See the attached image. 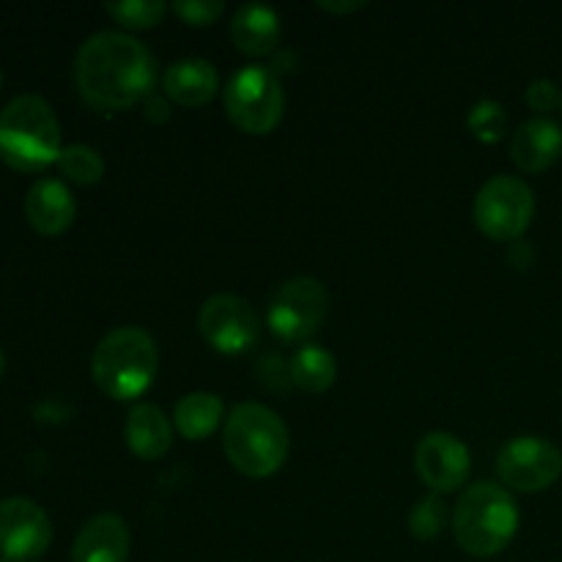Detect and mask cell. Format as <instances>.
<instances>
[{
  "mask_svg": "<svg viewBox=\"0 0 562 562\" xmlns=\"http://www.w3.org/2000/svg\"><path fill=\"white\" fill-rule=\"evenodd\" d=\"M448 505H445L437 494H431V497L420 499V503L412 508L409 532L415 538H420V541H431V538L442 536V530L448 527Z\"/></svg>",
  "mask_w": 562,
  "mask_h": 562,
  "instance_id": "cb8c5ba5",
  "label": "cell"
},
{
  "mask_svg": "<svg viewBox=\"0 0 562 562\" xmlns=\"http://www.w3.org/2000/svg\"><path fill=\"white\" fill-rule=\"evenodd\" d=\"M223 420L225 406L214 393H187L173 409L176 431L184 439H192V442L212 437Z\"/></svg>",
  "mask_w": 562,
  "mask_h": 562,
  "instance_id": "d6986e66",
  "label": "cell"
},
{
  "mask_svg": "<svg viewBox=\"0 0 562 562\" xmlns=\"http://www.w3.org/2000/svg\"><path fill=\"white\" fill-rule=\"evenodd\" d=\"M415 470L434 494L459 492L472 470L467 445L448 431H431L417 442Z\"/></svg>",
  "mask_w": 562,
  "mask_h": 562,
  "instance_id": "7c38bea8",
  "label": "cell"
},
{
  "mask_svg": "<svg viewBox=\"0 0 562 562\" xmlns=\"http://www.w3.org/2000/svg\"><path fill=\"white\" fill-rule=\"evenodd\" d=\"M60 151V124L47 99L22 93L0 110V159L9 168L42 173Z\"/></svg>",
  "mask_w": 562,
  "mask_h": 562,
  "instance_id": "7a4b0ae2",
  "label": "cell"
},
{
  "mask_svg": "<svg viewBox=\"0 0 562 562\" xmlns=\"http://www.w3.org/2000/svg\"><path fill=\"white\" fill-rule=\"evenodd\" d=\"M0 562H9V560H3V558H0Z\"/></svg>",
  "mask_w": 562,
  "mask_h": 562,
  "instance_id": "4dcf8cb0",
  "label": "cell"
},
{
  "mask_svg": "<svg viewBox=\"0 0 562 562\" xmlns=\"http://www.w3.org/2000/svg\"><path fill=\"white\" fill-rule=\"evenodd\" d=\"M157 344L140 327H119L104 335L91 357L97 387L115 401L146 393L157 376Z\"/></svg>",
  "mask_w": 562,
  "mask_h": 562,
  "instance_id": "5b68a950",
  "label": "cell"
},
{
  "mask_svg": "<svg viewBox=\"0 0 562 562\" xmlns=\"http://www.w3.org/2000/svg\"><path fill=\"white\" fill-rule=\"evenodd\" d=\"M220 86L217 69L206 58H181L168 66L162 77L165 97L179 108H203Z\"/></svg>",
  "mask_w": 562,
  "mask_h": 562,
  "instance_id": "2e32d148",
  "label": "cell"
},
{
  "mask_svg": "<svg viewBox=\"0 0 562 562\" xmlns=\"http://www.w3.org/2000/svg\"><path fill=\"white\" fill-rule=\"evenodd\" d=\"M130 560V527L121 516L99 514L82 525L71 547V562H126Z\"/></svg>",
  "mask_w": 562,
  "mask_h": 562,
  "instance_id": "5bb4252c",
  "label": "cell"
},
{
  "mask_svg": "<svg viewBox=\"0 0 562 562\" xmlns=\"http://www.w3.org/2000/svg\"><path fill=\"white\" fill-rule=\"evenodd\" d=\"M318 9L329 11V14H355V11L366 9V3H322Z\"/></svg>",
  "mask_w": 562,
  "mask_h": 562,
  "instance_id": "83f0119b",
  "label": "cell"
},
{
  "mask_svg": "<svg viewBox=\"0 0 562 562\" xmlns=\"http://www.w3.org/2000/svg\"><path fill=\"white\" fill-rule=\"evenodd\" d=\"M327 289L316 278H294L280 285L269 305V329L289 344L305 340L322 327V322L327 318Z\"/></svg>",
  "mask_w": 562,
  "mask_h": 562,
  "instance_id": "9c48e42d",
  "label": "cell"
},
{
  "mask_svg": "<svg viewBox=\"0 0 562 562\" xmlns=\"http://www.w3.org/2000/svg\"><path fill=\"white\" fill-rule=\"evenodd\" d=\"M3 373H5V355L3 349H0V379H3Z\"/></svg>",
  "mask_w": 562,
  "mask_h": 562,
  "instance_id": "f1b7e54d",
  "label": "cell"
},
{
  "mask_svg": "<svg viewBox=\"0 0 562 562\" xmlns=\"http://www.w3.org/2000/svg\"><path fill=\"white\" fill-rule=\"evenodd\" d=\"M231 38L236 49L250 58H263L280 44V20L267 5H241L231 22Z\"/></svg>",
  "mask_w": 562,
  "mask_h": 562,
  "instance_id": "ac0fdd59",
  "label": "cell"
},
{
  "mask_svg": "<svg viewBox=\"0 0 562 562\" xmlns=\"http://www.w3.org/2000/svg\"><path fill=\"white\" fill-rule=\"evenodd\" d=\"M198 329L220 355H245L261 335V318L256 307L241 296L217 294L203 302L198 313Z\"/></svg>",
  "mask_w": 562,
  "mask_h": 562,
  "instance_id": "30bf717a",
  "label": "cell"
},
{
  "mask_svg": "<svg viewBox=\"0 0 562 562\" xmlns=\"http://www.w3.org/2000/svg\"><path fill=\"white\" fill-rule=\"evenodd\" d=\"M58 170L60 176L71 181V184L91 187L99 184L104 176V159L97 148L86 146V143H75V146H66L58 157Z\"/></svg>",
  "mask_w": 562,
  "mask_h": 562,
  "instance_id": "44dd1931",
  "label": "cell"
},
{
  "mask_svg": "<svg viewBox=\"0 0 562 562\" xmlns=\"http://www.w3.org/2000/svg\"><path fill=\"white\" fill-rule=\"evenodd\" d=\"M223 11L225 5L220 0H179V3H173V14L181 22H187V25L198 27H206L212 22H217Z\"/></svg>",
  "mask_w": 562,
  "mask_h": 562,
  "instance_id": "d4e9b609",
  "label": "cell"
},
{
  "mask_svg": "<svg viewBox=\"0 0 562 562\" xmlns=\"http://www.w3.org/2000/svg\"><path fill=\"white\" fill-rule=\"evenodd\" d=\"M562 154V130L552 119H530L514 132L510 157L525 173L552 168Z\"/></svg>",
  "mask_w": 562,
  "mask_h": 562,
  "instance_id": "9a60e30c",
  "label": "cell"
},
{
  "mask_svg": "<svg viewBox=\"0 0 562 562\" xmlns=\"http://www.w3.org/2000/svg\"><path fill=\"white\" fill-rule=\"evenodd\" d=\"M467 126H470V132L481 143H499L505 137V132H508V115H505V108L499 102L483 99V102H477L470 110Z\"/></svg>",
  "mask_w": 562,
  "mask_h": 562,
  "instance_id": "603a6c76",
  "label": "cell"
},
{
  "mask_svg": "<svg viewBox=\"0 0 562 562\" xmlns=\"http://www.w3.org/2000/svg\"><path fill=\"white\" fill-rule=\"evenodd\" d=\"M231 467L247 477H269L289 459V428L263 404H239L223 426Z\"/></svg>",
  "mask_w": 562,
  "mask_h": 562,
  "instance_id": "277c9868",
  "label": "cell"
},
{
  "mask_svg": "<svg viewBox=\"0 0 562 562\" xmlns=\"http://www.w3.org/2000/svg\"><path fill=\"white\" fill-rule=\"evenodd\" d=\"M536 195L530 184L516 176H494L477 190L472 220L492 241H516L530 228Z\"/></svg>",
  "mask_w": 562,
  "mask_h": 562,
  "instance_id": "52a82bcc",
  "label": "cell"
},
{
  "mask_svg": "<svg viewBox=\"0 0 562 562\" xmlns=\"http://www.w3.org/2000/svg\"><path fill=\"white\" fill-rule=\"evenodd\" d=\"M285 93L269 66H245L225 88V113L247 135H269L283 121Z\"/></svg>",
  "mask_w": 562,
  "mask_h": 562,
  "instance_id": "8992f818",
  "label": "cell"
},
{
  "mask_svg": "<svg viewBox=\"0 0 562 562\" xmlns=\"http://www.w3.org/2000/svg\"><path fill=\"white\" fill-rule=\"evenodd\" d=\"M146 119H151V121H165V119H168V104H165L162 99L148 97V102H146Z\"/></svg>",
  "mask_w": 562,
  "mask_h": 562,
  "instance_id": "4316f807",
  "label": "cell"
},
{
  "mask_svg": "<svg viewBox=\"0 0 562 562\" xmlns=\"http://www.w3.org/2000/svg\"><path fill=\"white\" fill-rule=\"evenodd\" d=\"M516 530L519 508L508 488L486 481L461 492L453 510V536L467 554L494 558L508 549Z\"/></svg>",
  "mask_w": 562,
  "mask_h": 562,
  "instance_id": "3957f363",
  "label": "cell"
},
{
  "mask_svg": "<svg viewBox=\"0 0 562 562\" xmlns=\"http://www.w3.org/2000/svg\"><path fill=\"white\" fill-rule=\"evenodd\" d=\"M0 86H3V75H0Z\"/></svg>",
  "mask_w": 562,
  "mask_h": 562,
  "instance_id": "f546056e",
  "label": "cell"
},
{
  "mask_svg": "<svg viewBox=\"0 0 562 562\" xmlns=\"http://www.w3.org/2000/svg\"><path fill=\"white\" fill-rule=\"evenodd\" d=\"M104 11L130 31H146L162 22L168 5L162 0H119V3H104Z\"/></svg>",
  "mask_w": 562,
  "mask_h": 562,
  "instance_id": "7402d4cb",
  "label": "cell"
},
{
  "mask_svg": "<svg viewBox=\"0 0 562 562\" xmlns=\"http://www.w3.org/2000/svg\"><path fill=\"white\" fill-rule=\"evenodd\" d=\"M527 104H530L536 113H552L558 104H562V93L560 88L554 86L552 80H536L530 82V88H527Z\"/></svg>",
  "mask_w": 562,
  "mask_h": 562,
  "instance_id": "484cf974",
  "label": "cell"
},
{
  "mask_svg": "<svg viewBox=\"0 0 562 562\" xmlns=\"http://www.w3.org/2000/svg\"><path fill=\"white\" fill-rule=\"evenodd\" d=\"M53 543V525L42 505L25 497L0 503V554L9 562H31L42 558Z\"/></svg>",
  "mask_w": 562,
  "mask_h": 562,
  "instance_id": "8fae6325",
  "label": "cell"
},
{
  "mask_svg": "<svg viewBox=\"0 0 562 562\" xmlns=\"http://www.w3.org/2000/svg\"><path fill=\"white\" fill-rule=\"evenodd\" d=\"M497 475L514 492H543L560 481L562 450L543 437H516L499 450Z\"/></svg>",
  "mask_w": 562,
  "mask_h": 562,
  "instance_id": "ba28073f",
  "label": "cell"
},
{
  "mask_svg": "<svg viewBox=\"0 0 562 562\" xmlns=\"http://www.w3.org/2000/svg\"><path fill=\"white\" fill-rule=\"evenodd\" d=\"M77 203L69 187L58 179H38L25 195V217L42 236H60L71 228Z\"/></svg>",
  "mask_w": 562,
  "mask_h": 562,
  "instance_id": "4fadbf2b",
  "label": "cell"
},
{
  "mask_svg": "<svg viewBox=\"0 0 562 562\" xmlns=\"http://www.w3.org/2000/svg\"><path fill=\"white\" fill-rule=\"evenodd\" d=\"M291 382L294 387L305 390L311 395L327 393L338 376V362L322 346H302L294 357H291Z\"/></svg>",
  "mask_w": 562,
  "mask_h": 562,
  "instance_id": "ffe728a7",
  "label": "cell"
},
{
  "mask_svg": "<svg viewBox=\"0 0 562 562\" xmlns=\"http://www.w3.org/2000/svg\"><path fill=\"white\" fill-rule=\"evenodd\" d=\"M157 60L137 38L119 31L93 33L75 58V82L93 110L121 113L151 97Z\"/></svg>",
  "mask_w": 562,
  "mask_h": 562,
  "instance_id": "6da1fadb",
  "label": "cell"
},
{
  "mask_svg": "<svg viewBox=\"0 0 562 562\" xmlns=\"http://www.w3.org/2000/svg\"><path fill=\"white\" fill-rule=\"evenodd\" d=\"M126 445L132 453L143 461L162 459L173 442V426H170L168 415L154 404H137L130 412L124 426Z\"/></svg>",
  "mask_w": 562,
  "mask_h": 562,
  "instance_id": "e0dca14e",
  "label": "cell"
}]
</instances>
